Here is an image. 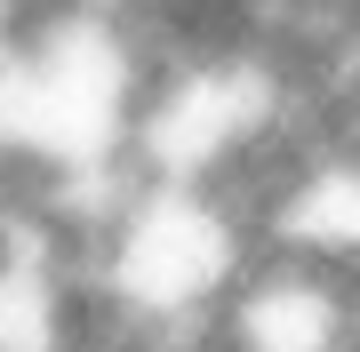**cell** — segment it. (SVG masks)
Here are the masks:
<instances>
[{"mask_svg": "<svg viewBox=\"0 0 360 352\" xmlns=\"http://www.w3.org/2000/svg\"><path fill=\"white\" fill-rule=\"evenodd\" d=\"M248 256H257V233H240L200 184H144L136 209L112 224L104 288L144 320H200L224 313Z\"/></svg>", "mask_w": 360, "mask_h": 352, "instance_id": "1", "label": "cell"}]
</instances>
